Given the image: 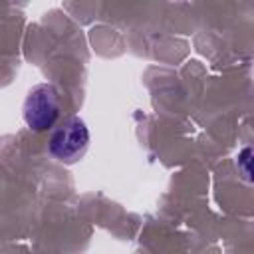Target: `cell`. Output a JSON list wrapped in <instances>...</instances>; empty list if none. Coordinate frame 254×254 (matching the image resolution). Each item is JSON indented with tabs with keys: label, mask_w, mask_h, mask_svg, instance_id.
Returning <instances> with one entry per match:
<instances>
[{
	"label": "cell",
	"mask_w": 254,
	"mask_h": 254,
	"mask_svg": "<svg viewBox=\"0 0 254 254\" xmlns=\"http://www.w3.org/2000/svg\"><path fill=\"white\" fill-rule=\"evenodd\" d=\"M89 147V129L85 125L83 119H79L77 115H69L65 119H62L48 141V151L50 155L65 165L77 163Z\"/></svg>",
	"instance_id": "1"
},
{
	"label": "cell",
	"mask_w": 254,
	"mask_h": 254,
	"mask_svg": "<svg viewBox=\"0 0 254 254\" xmlns=\"http://www.w3.org/2000/svg\"><path fill=\"white\" fill-rule=\"evenodd\" d=\"M60 93L52 83L34 85L24 101V121L32 131H48L60 117Z\"/></svg>",
	"instance_id": "2"
}]
</instances>
